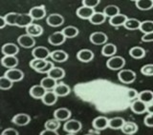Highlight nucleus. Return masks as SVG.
<instances>
[{"instance_id": "nucleus-1", "label": "nucleus", "mask_w": 153, "mask_h": 135, "mask_svg": "<svg viewBox=\"0 0 153 135\" xmlns=\"http://www.w3.org/2000/svg\"><path fill=\"white\" fill-rule=\"evenodd\" d=\"M126 66V59L122 56L114 55L107 60L106 67L109 70H123V68Z\"/></svg>"}, {"instance_id": "nucleus-2", "label": "nucleus", "mask_w": 153, "mask_h": 135, "mask_svg": "<svg viewBox=\"0 0 153 135\" xmlns=\"http://www.w3.org/2000/svg\"><path fill=\"white\" fill-rule=\"evenodd\" d=\"M81 128H82V125H81V123L76 119L67 120L63 125V129H64V131H66L67 133L76 134V132L81 131Z\"/></svg>"}, {"instance_id": "nucleus-3", "label": "nucleus", "mask_w": 153, "mask_h": 135, "mask_svg": "<svg viewBox=\"0 0 153 135\" xmlns=\"http://www.w3.org/2000/svg\"><path fill=\"white\" fill-rule=\"evenodd\" d=\"M118 78L123 84H131L136 80V73L131 70H121L118 73Z\"/></svg>"}, {"instance_id": "nucleus-4", "label": "nucleus", "mask_w": 153, "mask_h": 135, "mask_svg": "<svg viewBox=\"0 0 153 135\" xmlns=\"http://www.w3.org/2000/svg\"><path fill=\"white\" fill-rule=\"evenodd\" d=\"M51 51L47 49L46 47L39 46L36 47L32 51V55L33 59H39V60H47L48 57H50Z\"/></svg>"}, {"instance_id": "nucleus-5", "label": "nucleus", "mask_w": 153, "mask_h": 135, "mask_svg": "<svg viewBox=\"0 0 153 135\" xmlns=\"http://www.w3.org/2000/svg\"><path fill=\"white\" fill-rule=\"evenodd\" d=\"M89 39H90V42L92 43V44L100 46V45H105V44H106L108 37L102 32H95L93 33H91Z\"/></svg>"}, {"instance_id": "nucleus-6", "label": "nucleus", "mask_w": 153, "mask_h": 135, "mask_svg": "<svg viewBox=\"0 0 153 135\" xmlns=\"http://www.w3.org/2000/svg\"><path fill=\"white\" fill-rule=\"evenodd\" d=\"M29 15L32 17L33 20H40L46 16V9L44 5L33 7L29 12Z\"/></svg>"}, {"instance_id": "nucleus-7", "label": "nucleus", "mask_w": 153, "mask_h": 135, "mask_svg": "<svg viewBox=\"0 0 153 135\" xmlns=\"http://www.w3.org/2000/svg\"><path fill=\"white\" fill-rule=\"evenodd\" d=\"M5 77L12 81L13 83L14 82H20L23 78H24V73L23 71L18 70V69H11V70H8L6 72H5Z\"/></svg>"}, {"instance_id": "nucleus-8", "label": "nucleus", "mask_w": 153, "mask_h": 135, "mask_svg": "<svg viewBox=\"0 0 153 135\" xmlns=\"http://www.w3.org/2000/svg\"><path fill=\"white\" fill-rule=\"evenodd\" d=\"M71 114H72L71 110L67 108H59L54 112V118L59 122L62 121L66 122L67 120H69L71 118Z\"/></svg>"}, {"instance_id": "nucleus-9", "label": "nucleus", "mask_w": 153, "mask_h": 135, "mask_svg": "<svg viewBox=\"0 0 153 135\" xmlns=\"http://www.w3.org/2000/svg\"><path fill=\"white\" fill-rule=\"evenodd\" d=\"M46 22L51 27H60L64 23V17L59 13H52L47 17Z\"/></svg>"}, {"instance_id": "nucleus-10", "label": "nucleus", "mask_w": 153, "mask_h": 135, "mask_svg": "<svg viewBox=\"0 0 153 135\" xmlns=\"http://www.w3.org/2000/svg\"><path fill=\"white\" fill-rule=\"evenodd\" d=\"M1 52L4 56H16L19 52V48L13 43H6L2 46Z\"/></svg>"}, {"instance_id": "nucleus-11", "label": "nucleus", "mask_w": 153, "mask_h": 135, "mask_svg": "<svg viewBox=\"0 0 153 135\" xmlns=\"http://www.w3.org/2000/svg\"><path fill=\"white\" fill-rule=\"evenodd\" d=\"M17 43L22 48L30 49V48H33L36 45V40L33 37L28 35L27 33H25V34H22L17 38Z\"/></svg>"}, {"instance_id": "nucleus-12", "label": "nucleus", "mask_w": 153, "mask_h": 135, "mask_svg": "<svg viewBox=\"0 0 153 135\" xmlns=\"http://www.w3.org/2000/svg\"><path fill=\"white\" fill-rule=\"evenodd\" d=\"M12 122L19 127H24L31 122V117L30 115H28L26 113H18L16 115H14L12 119Z\"/></svg>"}, {"instance_id": "nucleus-13", "label": "nucleus", "mask_w": 153, "mask_h": 135, "mask_svg": "<svg viewBox=\"0 0 153 135\" xmlns=\"http://www.w3.org/2000/svg\"><path fill=\"white\" fill-rule=\"evenodd\" d=\"M33 19L32 17L29 15V13H18L17 18H16V26L19 28H27L29 25H31L33 23Z\"/></svg>"}, {"instance_id": "nucleus-14", "label": "nucleus", "mask_w": 153, "mask_h": 135, "mask_svg": "<svg viewBox=\"0 0 153 135\" xmlns=\"http://www.w3.org/2000/svg\"><path fill=\"white\" fill-rule=\"evenodd\" d=\"M108 121L109 119L105 116H98L93 120L92 126L97 131H104L108 128Z\"/></svg>"}, {"instance_id": "nucleus-15", "label": "nucleus", "mask_w": 153, "mask_h": 135, "mask_svg": "<svg viewBox=\"0 0 153 135\" xmlns=\"http://www.w3.org/2000/svg\"><path fill=\"white\" fill-rule=\"evenodd\" d=\"M94 56H95L94 52L88 49H82L76 54V58L80 62H83V63L91 62L94 59Z\"/></svg>"}, {"instance_id": "nucleus-16", "label": "nucleus", "mask_w": 153, "mask_h": 135, "mask_svg": "<svg viewBox=\"0 0 153 135\" xmlns=\"http://www.w3.org/2000/svg\"><path fill=\"white\" fill-rule=\"evenodd\" d=\"M65 40H66V38L61 32H56L54 33H52L49 36V38H48V42L53 46L62 45L65 42Z\"/></svg>"}, {"instance_id": "nucleus-17", "label": "nucleus", "mask_w": 153, "mask_h": 135, "mask_svg": "<svg viewBox=\"0 0 153 135\" xmlns=\"http://www.w3.org/2000/svg\"><path fill=\"white\" fill-rule=\"evenodd\" d=\"M50 57L53 61L57 62V63H63L68 59V54L63 50H56L51 52Z\"/></svg>"}, {"instance_id": "nucleus-18", "label": "nucleus", "mask_w": 153, "mask_h": 135, "mask_svg": "<svg viewBox=\"0 0 153 135\" xmlns=\"http://www.w3.org/2000/svg\"><path fill=\"white\" fill-rule=\"evenodd\" d=\"M26 33L28 35H30L33 38L38 37L43 33V28L40 25H38V24L32 23L31 25H29L26 28Z\"/></svg>"}, {"instance_id": "nucleus-19", "label": "nucleus", "mask_w": 153, "mask_h": 135, "mask_svg": "<svg viewBox=\"0 0 153 135\" xmlns=\"http://www.w3.org/2000/svg\"><path fill=\"white\" fill-rule=\"evenodd\" d=\"M53 91L56 93L57 97H64V96H67L71 92V89L68 85H66L64 83H60L56 86V88L53 90Z\"/></svg>"}, {"instance_id": "nucleus-20", "label": "nucleus", "mask_w": 153, "mask_h": 135, "mask_svg": "<svg viewBox=\"0 0 153 135\" xmlns=\"http://www.w3.org/2000/svg\"><path fill=\"white\" fill-rule=\"evenodd\" d=\"M1 65L8 70L16 69L18 65V59L16 56H4L1 59Z\"/></svg>"}, {"instance_id": "nucleus-21", "label": "nucleus", "mask_w": 153, "mask_h": 135, "mask_svg": "<svg viewBox=\"0 0 153 135\" xmlns=\"http://www.w3.org/2000/svg\"><path fill=\"white\" fill-rule=\"evenodd\" d=\"M146 104L137 99L131 104L130 109L135 114H143L145 112H146Z\"/></svg>"}, {"instance_id": "nucleus-22", "label": "nucleus", "mask_w": 153, "mask_h": 135, "mask_svg": "<svg viewBox=\"0 0 153 135\" xmlns=\"http://www.w3.org/2000/svg\"><path fill=\"white\" fill-rule=\"evenodd\" d=\"M57 98L59 97L56 95L54 91L50 90V91H46V93L42 97L41 101H42V103L46 106H54L57 102Z\"/></svg>"}, {"instance_id": "nucleus-23", "label": "nucleus", "mask_w": 153, "mask_h": 135, "mask_svg": "<svg viewBox=\"0 0 153 135\" xmlns=\"http://www.w3.org/2000/svg\"><path fill=\"white\" fill-rule=\"evenodd\" d=\"M39 85L46 91H50V90H53L56 88V86L57 85V82L56 80H54L53 78H51V77L46 76V77H44V78L41 79Z\"/></svg>"}, {"instance_id": "nucleus-24", "label": "nucleus", "mask_w": 153, "mask_h": 135, "mask_svg": "<svg viewBox=\"0 0 153 135\" xmlns=\"http://www.w3.org/2000/svg\"><path fill=\"white\" fill-rule=\"evenodd\" d=\"M94 12H95V10L84 7V6H81L76 10V15L81 19H88V20L94 14Z\"/></svg>"}, {"instance_id": "nucleus-25", "label": "nucleus", "mask_w": 153, "mask_h": 135, "mask_svg": "<svg viewBox=\"0 0 153 135\" xmlns=\"http://www.w3.org/2000/svg\"><path fill=\"white\" fill-rule=\"evenodd\" d=\"M126 123V120L123 117H113L111 119H109L108 121V128L117 131V129H122L123 124Z\"/></svg>"}, {"instance_id": "nucleus-26", "label": "nucleus", "mask_w": 153, "mask_h": 135, "mask_svg": "<svg viewBox=\"0 0 153 135\" xmlns=\"http://www.w3.org/2000/svg\"><path fill=\"white\" fill-rule=\"evenodd\" d=\"M47 74H48V76H49V77H51V78H53L54 80L57 81V80L62 79L65 76V70L62 69V68L54 67L49 72H48Z\"/></svg>"}, {"instance_id": "nucleus-27", "label": "nucleus", "mask_w": 153, "mask_h": 135, "mask_svg": "<svg viewBox=\"0 0 153 135\" xmlns=\"http://www.w3.org/2000/svg\"><path fill=\"white\" fill-rule=\"evenodd\" d=\"M46 93V90L40 85H35L30 89V95L33 99H42Z\"/></svg>"}, {"instance_id": "nucleus-28", "label": "nucleus", "mask_w": 153, "mask_h": 135, "mask_svg": "<svg viewBox=\"0 0 153 135\" xmlns=\"http://www.w3.org/2000/svg\"><path fill=\"white\" fill-rule=\"evenodd\" d=\"M127 16L124 15V14L120 13L118 15L114 16L112 18L109 19V24L113 27H120V26H123L126 21L127 20Z\"/></svg>"}, {"instance_id": "nucleus-29", "label": "nucleus", "mask_w": 153, "mask_h": 135, "mask_svg": "<svg viewBox=\"0 0 153 135\" xmlns=\"http://www.w3.org/2000/svg\"><path fill=\"white\" fill-rule=\"evenodd\" d=\"M121 131L126 135H132L138 131V126L134 122H126L123 124Z\"/></svg>"}, {"instance_id": "nucleus-30", "label": "nucleus", "mask_w": 153, "mask_h": 135, "mask_svg": "<svg viewBox=\"0 0 153 135\" xmlns=\"http://www.w3.org/2000/svg\"><path fill=\"white\" fill-rule=\"evenodd\" d=\"M117 52V47L113 43H107L105 44L102 49V54L103 56L106 57H112L116 54Z\"/></svg>"}, {"instance_id": "nucleus-31", "label": "nucleus", "mask_w": 153, "mask_h": 135, "mask_svg": "<svg viewBox=\"0 0 153 135\" xmlns=\"http://www.w3.org/2000/svg\"><path fill=\"white\" fill-rule=\"evenodd\" d=\"M129 55L134 59H142L146 56V51L142 47H133L129 51Z\"/></svg>"}, {"instance_id": "nucleus-32", "label": "nucleus", "mask_w": 153, "mask_h": 135, "mask_svg": "<svg viewBox=\"0 0 153 135\" xmlns=\"http://www.w3.org/2000/svg\"><path fill=\"white\" fill-rule=\"evenodd\" d=\"M105 20H106V16L104 15L103 12H95L89 19L90 23L93 24V25H100V24L104 23Z\"/></svg>"}, {"instance_id": "nucleus-33", "label": "nucleus", "mask_w": 153, "mask_h": 135, "mask_svg": "<svg viewBox=\"0 0 153 135\" xmlns=\"http://www.w3.org/2000/svg\"><path fill=\"white\" fill-rule=\"evenodd\" d=\"M138 100L142 101L145 104H149L153 102V91L151 90H143L138 93Z\"/></svg>"}, {"instance_id": "nucleus-34", "label": "nucleus", "mask_w": 153, "mask_h": 135, "mask_svg": "<svg viewBox=\"0 0 153 135\" xmlns=\"http://www.w3.org/2000/svg\"><path fill=\"white\" fill-rule=\"evenodd\" d=\"M61 32L63 33V35L67 39V38H75L76 36H78L79 32V29L75 26H67L61 31Z\"/></svg>"}, {"instance_id": "nucleus-35", "label": "nucleus", "mask_w": 153, "mask_h": 135, "mask_svg": "<svg viewBox=\"0 0 153 135\" xmlns=\"http://www.w3.org/2000/svg\"><path fill=\"white\" fill-rule=\"evenodd\" d=\"M102 12L106 17L112 18L114 16L118 15V14H120V9L116 5H108V6L104 8Z\"/></svg>"}, {"instance_id": "nucleus-36", "label": "nucleus", "mask_w": 153, "mask_h": 135, "mask_svg": "<svg viewBox=\"0 0 153 135\" xmlns=\"http://www.w3.org/2000/svg\"><path fill=\"white\" fill-rule=\"evenodd\" d=\"M123 26L126 30H129V31L139 30L141 26V21L138 20L136 18H127V20L126 21Z\"/></svg>"}, {"instance_id": "nucleus-37", "label": "nucleus", "mask_w": 153, "mask_h": 135, "mask_svg": "<svg viewBox=\"0 0 153 135\" xmlns=\"http://www.w3.org/2000/svg\"><path fill=\"white\" fill-rule=\"evenodd\" d=\"M135 4L141 11H149L153 8V0H137Z\"/></svg>"}, {"instance_id": "nucleus-38", "label": "nucleus", "mask_w": 153, "mask_h": 135, "mask_svg": "<svg viewBox=\"0 0 153 135\" xmlns=\"http://www.w3.org/2000/svg\"><path fill=\"white\" fill-rule=\"evenodd\" d=\"M48 60H39V59H33L30 62V67L33 70H35L37 72H40L44 67L46 66Z\"/></svg>"}, {"instance_id": "nucleus-39", "label": "nucleus", "mask_w": 153, "mask_h": 135, "mask_svg": "<svg viewBox=\"0 0 153 135\" xmlns=\"http://www.w3.org/2000/svg\"><path fill=\"white\" fill-rule=\"evenodd\" d=\"M44 128L45 129H48V131H57V129L60 128V122L54 119H49L47 120L44 124Z\"/></svg>"}, {"instance_id": "nucleus-40", "label": "nucleus", "mask_w": 153, "mask_h": 135, "mask_svg": "<svg viewBox=\"0 0 153 135\" xmlns=\"http://www.w3.org/2000/svg\"><path fill=\"white\" fill-rule=\"evenodd\" d=\"M142 32H143V34L149 33L153 32V21L152 20H146L141 22V26L139 29Z\"/></svg>"}, {"instance_id": "nucleus-41", "label": "nucleus", "mask_w": 153, "mask_h": 135, "mask_svg": "<svg viewBox=\"0 0 153 135\" xmlns=\"http://www.w3.org/2000/svg\"><path fill=\"white\" fill-rule=\"evenodd\" d=\"M17 15H18L17 12H9V13H7L6 15L4 16L5 22H6L7 25H9V26H16Z\"/></svg>"}, {"instance_id": "nucleus-42", "label": "nucleus", "mask_w": 153, "mask_h": 135, "mask_svg": "<svg viewBox=\"0 0 153 135\" xmlns=\"http://www.w3.org/2000/svg\"><path fill=\"white\" fill-rule=\"evenodd\" d=\"M13 83L12 81H10L7 77L1 76L0 77V90H9L13 88Z\"/></svg>"}, {"instance_id": "nucleus-43", "label": "nucleus", "mask_w": 153, "mask_h": 135, "mask_svg": "<svg viewBox=\"0 0 153 135\" xmlns=\"http://www.w3.org/2000/svg\"><path fill=\"white\" fill-rule=\"evenodd\" d=\"M141 72L146 76H153V64L145 65L141 69Z\"/></svg>"}, {"instance_id": "nucleus-44", "label": "nucleus", "mask_w": 153, "mask_h": 135, "mask_svg": "<svg viewBox=\"0 0 153 135\" xmlns=\"http://www.w3.org/2000/svg\"><path fill=\"white\" fill-rule=\"evenodd\" d=\"M99 4H100V0H83L82 1V6L93 9V10L97 7Z\"/></svg>"}, {"instance_id": "nucleus-45", "label": "nucleus", "mask_w": 153, "mask_h": 135, "mask_svg": "<svg viewBox=\"0 0 153 135\" xmlns=\"http://www.w3.org/2000/svg\"><path fill=\"white\" fill-rule=\"evenodd\" d=\"M143 123L148 128H153V114L148 113L143 119Z\"/></svg>"}, {"instance_id": "nucleus-46", "label": "nucleus", "mask_w": 153, "mask_h": 135, "mask_svg": "<svg viewBox=\"0 0 153 135\" xmlns=\"http://www.w3.org/2000/svg\"><path fill=\"white\" fill-rule=\"evenodd\" d=\"M126 95L128 99H130V100L138 98V92H137V90L134 89H128L126 91Z\"/></svg>"}, {"instance_id": "nucleus-47", "label": "nucleus", "mask_w": 153, "mask_h": 135, "mask_svg": "<svg viewBox=\"0 0 153 135\" xmlns=\"http://www.w3.org/2000/svg\"><path fill=\"white\" fill-rule=\"evenodd\" d=\"M1 135H19V133H18V131H16V129L9 128L4 129V131H2V133H1Z\"/></svg>"}, {"instance_id": "nucleus-48", "label": "nucleus", "mask_w": 153, "mask_h": 135, "mask_svg": "<svg viewBox=\"0 0 153 135\" xmlns=\"http://www.w3.org/2000/svg\"><path fill=\"white\" fill-rule=\"evenodd\" d=\"M54 67H55V66H54V63H53V62L48 61V62H47V64H46V66L44 67V69H43V70L40 71V73H48V72H49Z\"/></svg>"}, {"instance_id": "nucleus-49", "label": "nucleus", "mask_w": 153, "mask_h": 135, "mask_svg": "<svg viewBox=\"0 0 153 135\" xmlns=\"http://www.w3.org/2000/svg\"><path fill=\"white\" fill-rule=\"evenodd\" d=\"M142 41L143 42H153V32L143 34L142 36Z\"/></svg>"}, {"instance_id": "nucleus-50", "label": "nucleus", "mask_w": 153, "mask_h": 135, "mask_svg": "<svg viewBox=\"0 0 153 135\" xmlns=\"http://www.w3.org/2000/svg\"><path fill=\"white\" fill-rule=\"evenodd\" d=\"M39 135H59L57 131H48V129H44L40 132Z\"/></svg>"}, {"instance_id": "nucleus-51", "label": "nucleus", "mask_w": 153, "mask_h": 135, "mask_svg": "<svg viewBox=\"0 0 153 135\" xmlns=\"http://www.w3.org/2000/svg\"><path fill=\"white\" fill-rule=\"evenodd\" d=\"M146 112L150 113V114H153V102L147 104V106H146Z\"/></svg>"}, {"instance_id": "nucleus-52", "label": "nucleus", "mask_w": 153, "mask_h": 135, "mask_svg": "<svg viewBox=\"0 0 153 135\" xmlns=\"http://www.w3.org/2000/svg\"><path fill=\"white\" fill-rule=\"evenodd\" d=\"M6 26H7V24H6V22H5L4 17L0 16V30H1V29H4Z\"/></svg>"}, {"instance_id": "nucleus-53", "label": "nucleus", "mask_w": 153, "mask_h": 135, "mask_svg": "<svg viewBox=\"0 0 153 135\" xmlns=\"http://www.w3.org/2000/svg\"><path fill=\"white\" fill-rule=\"evenodd\" d=\"M66 135H76V134H74V133H67Z\"/></svg>"}, {"instance_id": "nucleus-54", "label": "nucleus", "mask_w": 153, "mask_h": 135, "mask_svg": "<svg viewBox=\"0 0 153 135\" xmlns=\"http://www.w3.org/2000/svg\"><path fill=\"white\" fill-rule=\"evenodd\" d=\"M85 135H93V134H90V133H88V134H85Z\"/></svg>"}]
</instances>
